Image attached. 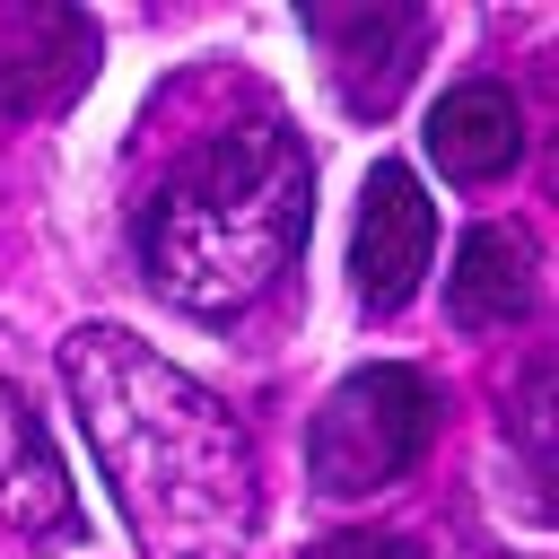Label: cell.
Returning a JSON list of instances; mask_svg holds the SVG:
<instances>
[{"instance_id": "277c9868", "label": "cell", "mask_w": 559, "mask_h": 559, "mask_svg": "<svg viewBox=\"0 0 559 559\" xmlns=\"http://www.w3.org/2000/svg\"><path fill=\"white\" fill-rule=\"evenodd\" d=\"M306 35L323 44L332 96H341L349 114H393L402 87H411L419 61H428L437 17H428V9H384V0H367V9H306Z\"/></svg>"}, {"instance_id": "3957f363", "label": "cell", "mask_w": 559, "mask_h": 559, "mask_svg": "<svg viewBox=\"0 0 559 559\" xmlns=\"http://www.w3.org/2000/svg\"><path fill=\"white\" fill-rule=\"evenodd\" d=\"M437 437V393L419 367H358L323 393L314 428H306V472L323 498H367L384 480H402Z\"/></svg>"}, {"instance_id": "52a82bcc", "label": "cell", "mask_w": 559, "mask_h": 559, "mask_svg": "<svg viewBox=\"0 0 559 559\" xmlns=\"http://www.w3.org/2000/svg\"><path fill=\"white\" fill-rule=\"evenodd\" d=\"M96 79V26L79 9H17L0 17V122L61 114Z\"/></svg>"}, {"instance_id": "8992f818", "label": "cell", "mask_w": 559, "mask_h": 559, "mask_svg": "<svg viewBox=\"0 0 559 559\" xmlns=\"http://www.w3.org/2000/svg\"><path fill=\"white\" fill-rule=\"evenodd\" d=\"M0 524L17 533H70L79 524V489H70V463L26 393V367L9 358L0 341Z\"/></svg>"}, {"instance_id": "9c48e42d", "label": "cell", "mask_w": 559, "mask_h": 559, "mask_svg": "<svg viewBox=\"0 0 559 559\" xmlns=\"http://www.w3.org/2000/svg\"><path fill=\"white\" fill-rule=\"evenodd\" d=\"M445 306L463 332H507L524 306H533V236L524 227H472L463 253H454V280H445Z\"/></svg>"}, {"instance_id": "7a4b0ae2", "label": "cell", "mask_w": 559, "mask_h": 559, "mask_svg": "<svg viewBox=\"0 0 559 559\" xmlns=\"http://www.w3.org/2000/svg\"><path fill=\"white\" fill-rule=\"evenodd\" d=\"M306 148L271 105L201 131L140 201V271L192 314H245L306 245Z\"/></svg>"}, {"instance_id": "5b68a950", "label": "cell", "mask_w": 559, "mask_h": 559, "mask_svg": "<svg viewBox=\"0 0 559 559\" xmlns=\"http://www.w3.org/2000/svg\"><path fill=\"white\" fill-rule=\"evenodd\" d=\"M428 253H437V201L419 192L411 166H376L367 192H358V245H349L358 306L402 314L419 297V280H428Z\"/></svg>"}, {"instance_id": "30bf717a", "label": "cell", "mask_w": 559, "mask_h": 559, "mask_svg": "<svg viewBox=\"0 0 559 559\" xmlns=\"http://www.w3.org/2000/svg\"><path fill=\"white\" fill-rule=\"evenodd\" d=\"M314 559H419V542H402V533H332Z\"/></svg>"}, {"instance_id": "6da1fadb", "label": "cell", "mask_w": 559, "mask_h": 559, "mask_svg": "<svg viewBox=\"0 0 559 559\" xmlns=\"http://www.w3.org/2000/svg\"><path fill=\"white\" fill-rule=\"evenodd\" d=\"M61 384L148 559H236L253 542V445L210 384H192L122 323H79L61 341Z\"/></svg>"}, {"instance_id": "ba28073f", "label": "cell", "mask_w": 559, "mask_h": 559, "mask_svg": "<svg viewBox=\"0 0 559 559\" xmlns=\"http://www.w3.org/2000/svg\"><path fill=\"white\" fill-rule=\"evenodd\" d=\"M515 148H524V122H515V96H507V87L472 79V87L437 96V114H428V157H437V175L489 183V175L515 166Z\"/></svg>"}]
</instances>
